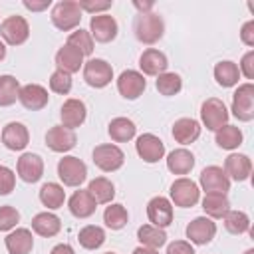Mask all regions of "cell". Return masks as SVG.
<instances>
[{"instance_id":"obj_1","label":"cell","mask_w":254,"mask_h":254,"mask_svg":"<svg viewBox=\"0 0 254 254\" xmlns=\"http://www.w3.org/2000/svg\"><path fill=\"white\" fill-rule=\"evenodd\" d=\"M133 32H135V38L141 44H149L151 46V44H155V42H159L163 38L165 22L157 12H143V14L135 16Z\"/></svg>"},{"instance_id":"obj_2","label":"cell","mask_w":254,"mask_h":254,"mask_svg":"<svg viewBox=\"0 0 254 254\" xmlns=\"http://www.w3.org/2000/svg\"><path fill=\"white\" fill-rule=\"evenodd\" d=\"M81 22V10L77 6V2L73 0H62L52 8V24L62 30V32H69L73 28H77Z\"/></svg>"},{"instance_id":"obj_3","label":"cell","mask_w":254,"mask_h":254,"mask_svg":"<svg viewBox=\"0 0 254 254\" xmlns=\"http://www.w3.org/2000/svg\"><path fill=\"white\" fill-rule=\"evenodd\" d=\"M200 121L208 131H218L220 127L228 125V109L224 101L216 97H208L200 105Z\"/></svg>"},{"instance_id":"obj_4","label":"cell","mask_w":254,"mask_h":254,"mask_svg":"<svg viewBox=\"0 0 254 254\" xmlns=\"http://www.w3.org/2000/svg\"><path fill=\"white\" fill-rule=\"evenodd\" d=\"M58 177L65 187H79L87 179V167L79 157L67 155L58 163Z\"/></svg>"},{"instance_id":"obj_5","label":"cell","mask_w":254,"mask_h":254,"mask_svg":"<svg viewBox=\"0 0 254 254\" xmlns=\"http://www.w3.org/2000/svg\"><path fill=\"white\" fill-rule=\"evenodd\" d=\"M200 198V189L192 179L181 177L171 185V202L181 206V208H190L198 202Z\"/></svg>"},{"instance_id":"obj_6","label":"cell","mask_w":254,"mask_h":254,"mask_svg":"<svg viewBox=\"0 0 254 254\" xmlns=\"http://www.w3.org/2000/svg\"><path fill=\"white\" fill-rule=\"evenodd\" d=\"M83 79H85L87 85H91L95 89H101V87L111 83L113 67H111V64H107L101 58H91L89 62L83 64Z\"/></svg>"},{"instance_id":"obj_7","label":"cell","mask_w":254,"mask_h":254,"mask_svg":"<svg viewBox=\"0 0 254 254\" xmlns=\"http://www.w3.org/2000/svg\"><path fill=\"white\" fill-rule=\"evenodd\" d=\"M232 115L238 121L254 119V85L250 81L236 87L232 95Z\"/></svg>"},{"instance_id":"obj_8","label":"cell","mask_w":254,"mask_h":254,"mask_svg":"<svg viewBox=\"0 0 254 254\" xmlns=\"http://www.w3.org/2000/svg\"><path fill=\"white\" fill-rule=\"evenodd\" d=\"M91 155H93L95 167H99V169L105 171V173H113V171L121 169L123 163H125V153H123L117 145H113V143L97 145Z\"/></svg>"},{"instance_id":"obj_9","label":"cell","mask_w":254,"mask_h":254,"mask_svg":"<svg viewBox=\"0 0 254 254\" xmlns=\"http://www.w3.org/2000/svg\"><path fill=\"white\" fill-rule=\"evenodd\" d=\"M0 36L10 46H22L30 36V26L24 16H8L0 24Z\"/></svg>"},{"instance_id":"obj_10","label":"cell","mask_w":254,"mask_h":254,"mask_svg":"<svg viewBox=\"0 0 254 254\" xmlns=\"http://www.w3.org/2000/svg\"><path fill=\"white\" fill-rule=\"evenodd\" d=\"M200 189L204 192H220V194H226L230 190V179L226 177L224 169L222 167H216V165H210V167H204L200 171Z\"/></svg>"},{"instance_id":"obj_11","label":"cell","mask_w":254,"mask_h":254,"mask_svg":"<svg viewBox=\"0 0 254 254\" xmlns=\"http://www.w3.org/2000/svg\"><path fill=\"white\" fill-rule=\"evenodd\" d=\"M147 87L145 75L137 69H125L121 71V75L117 77V91L125 97V99H137Z\"/></svg>"},{"instance_id":"obj_12","label":"cell","mask_w":254,"mask_h":254,"mask_svg":"<svg viewBox=\"0 0 254 254\" xmlns=\"http://www.w3.org/2000/svg\"><path fill=\"white\" fill-rule=\"evenodd\" d=\"M135 151L145 163H157L165 155V143L153 133H143L137 137Z\"/></svg>"},{"instance_id":"obj_13","label":"cell","mask_w":254,"mask_h":254,"mask_svg":"<svg viewBox=\"0 0 254 254\" xmlns=\"http://www.w3.org/2000/svg\"><path fill=\"white\" fill-rule=\"evenodd\" d=\"M147 216L153 226L167 228L173 222V202L167 196H153L147 202Z\"/></svg>"},{"instance_id":"obj_14","label":"cell","mask_w":254,"mask_h":254,"mask_svg":"<svg viewBox=\"0 0 254 254\" xmlns=\"http://www.w3.org/2000/svg\"><path fill=\"white\" fill-rule=\"evenodd\" d=\"M117 30H119L117 22L109 14H97V16H91V20H89V34L95 42L107 44V42L115 40Z\"/></svg>"},{"instance_id":"obj_15","label":"cell","mask_w":254,"mask_h":254,"mask_svg":"<svg viewBox=\"0 0 254 254\" xmlns=\"http://www.w3.org/2000/svg\"><path fill=\"white\" fill-rule=\"evenodd\" d=\"M75 143H77L75 133L64 125H54L46 133V145L56 153H67L75 147Z\"/></svg>"},{"instance_id":"obj_16","label":"cell","mask_w":254,"mask_h":254,"mask_svg":"<svg viewBox=\"0 0 254 254\" xmlns=\"http://www.w3.org/2000/svg\"><path fill=\"white\" fill-rule=\"evenodd\" d=\"M214 234H216V224L208 216H196L187 226V238L198 246L208 244L214 238Z\"/></svg>"},{"instance_id":"obj_17","label":"cell","mask_w":254,"mask_h":254,"mask_svg":"<svg viewBox=\"0 0 254 254\" xmlns=\"http://www.w3.org/2000/svg\"><path fill=\"white\" fill-rule=\"evenodd\" d=\"M48 99H50L48 89L40 83H26L20 87V93H18V101L30 111L44 109L48 105Z\"/></svg>"},{"instance_id":"obj_18","label":"cell","mask_w":254,"mask_h":254,"mask_svg":"<svg viewBox=\"0 0 254 254\" xmlns=\"http://www.w3.org/2000/svg\"><path fill=\"white\" fill-rule=\"evenodd\" d=\"M16 173L24 183H38L44 175V161L36 153H24L16 163Z\"/></svg>"},{"instance_id":"obj_19","label":"cell","mask_w":254,"mask_h":254,"mask_svg":"<svg viewBox=\"0 0 254 254\" xmlns=\"http://www.w3.org/2000/svg\"><path fill=\"white\" fill-rule=\"evenodd\" d=\"M87 117V107L81 99H75V97H69L64 101L62 109H60V119H62V125L67 127V129H75L79 127Z\"/></svg>"},{"instance_id":"obj_20","label":"cell","mask_w":254,"mask_h":254,"mask_svg":"<svg viewBox=\"0 0 254 254\" xmlns=\"http://www.w3.org/2000/svg\"><path fill=\"white\" fill-rule=\"evenodd\" d=\"M30 141V133H28V127L20 121H10L4 125L2 129V143L6 149L10 151H22L26 149Z\"/></svg>"},{"instance_id":"obj_21","label":"cell","mask_w":254,"mask_h":254,"mask_svg":"<svg viewBox=\"0 0 254 254\" xmlns=\"http://www.w3.org/2000/svg\"><path fill=\"white\" fill-rule=\"evenodd\" d=\"M139 67H141V71H143L145 75H161V73L167 71L169 60H167V56H165L163 52H159V50H155V48H149V50H145V52L141 54V58H139Z\"/></svg>"},{"instance_id":"obj_22","label":"cell","mask_w":254,"mask_h":254,"mask_svg":"<svg viewBox=\"0 0 254 254\" xmlns=\"http://www.w3.org/2000/svg\"><path fill=\"white\" fill-rule=\"evenodd\" d=\"M224 173L228 179L234 181H246L252 173V161L248 155L242 153H230L224 161Z\"/></svg>"},{"instance_id":"obj_23","label":"cell","mask_w":254,"mask_h":254,"mask_svg":"<svg viewBox=\"0 0 254 254\" xmlns=\"http://www.w3.org/2000/svg\"><path fill=\"white\" fill-rule=\"evenodd\" d=\"M173 137L181 145H190L200 137V123L192 117H181L173 123Z\"/></svg>"},{"instance_id":"obj_24","label":"cell","mask_w":254,"mask_h":254,"mask_svg":"<svg viewBox=\"0 0 254 254\" xmlns=\"http://www.w3.org/2000/svg\"><path fill=\"white\" fill-rule=\"evenodd\" d=\"M4 244H6L8 254H30L32 248H34L32 230H28V228H16V230H12L6 236Z\"/></svg>"},{"instance_id":"obj_25","label":"cell","mask_w":254,"mask_h":254,"mask_svg":"<svg viewBox=\"0 0 254 254\" xmlns=\"http://www.w3.org/2000/svg\"><path fill=\"white\" fill-rule=\"evenodd\" d=\"M56 65H58V69L71 75V73L79 71V67H83V54L77 52L75 48H71L69 44H65L56 54Z\"/></svg>"},{"instance_id":"obj_26","label":"cell","mask_w":254,"mask_h":254,"mask_svg":"<svg viewBox=\"0 0 254 254\" xmlns=\"http://www.w3.org/2000/svg\"><path fill=\"white\" fill-rule=\"evenodd\" d=\"M67 208L75 218H89L95 212L97 202L91 198L87 190H75L67 200Z\"/></svg>"},{"instance_id":"obj_27","label":"cell","mask_w":254,"mask_h":254,"mask_svg":"<svg viewBox=\"0 0 254 254\" xmlns=\"http://www.w3.org/2000/svg\"><path fill=\"white\" fill-rule=\"evenodd\" d=\"M192 167H194V155L185 147L173 149L167 155V169L173 175H187L192 171Z\"/></svg>"},{"instance_id":"obj_28","label":"cell","mask_w":254,"mask_h":254,"mask_svg":"<svg viewBox=\"0 0 254 254\" xmlns=\"http://www.w3.org/2000/svg\"><path fill=\"white\" fill-rule=\"evenodd\" d=\"M32 230L44 238H52L56 236L60 230H62V220L58 214L54 212H38L34 218H32Z\"/></svg>"},{"instance_id":"obj_29","label":"cell","mask_w":254,"mask_h":254,"mask_svg":"<svg viewBox=\"0 0 254 254\" xmlns=\"http://www.w3.org/2000/svg\"><path fill=\"white\" fill-rule=\"evenodd\" d=\"M87 192L91 194V198L97 202V204H109L115 196V187L109 179L105 177H95L93 181H89V187H87Z\"/></svg>"},{"instance_id":"obj_30","label":"cell","mask_w":254,"mask_h":254,"mask_svg":"<svg viewBox=\"0 0 254 254\" xmlns=\"http://www.w3.org/2000/svg\"><path fill=\"white\" fill-rule=\"evenodd\" d=\"M202 208L208 218H222L230 210V200L220 192H206L202 198Z\"/></svg>"},{"instance_id":"obj_31","label":"cell","mask_w":254,"mask_h":254,"mask_svg":"<svg viewBox=\"0 0 254 254\" xmlns=\"http://www.w3.org/2000/svg\"><path fill=\"white\" fill-rule=\"evenodd\" d=\"M137 240L141 242V246L159 250L167 242V232H165V228H159L153 224H143L137 230Z\"/></svg>"},{"instance_id":"obj_32","label":"cell","mask_w":254,"mask_h":254,"mask_svg":"<svg viewBox=\"0 0 254 254\" xmlns=\"http://www.w3.org/2000/svg\"><path fill=\"white\" fill-rule=\"evenodd\" d=\"M107 133H109V137H111L113 141L125 143V141H131V139L135 137L137 127H135V123H133L131 119H127V117H115V119H111V123H109V127H107Z\"/></svg>"},{"instance_id":"obj_33","label":"cell","mask_w":254,"mask_h":254,"mask_svg":"<svg viewBox=\"0 0 254 254\" xmlns=\"http://www.w3.org/2000/svg\"><path fill=\"white\" fill-rule=\"evenodd\" d=\"M214 79H216V83L222 85V87H232V85H236L238 79H240V69H238V65H236L234 62L222 60V62H218V64L214 65Z\"/></svg>"},{"instance_id":"obj_34","label":"cell","mask_w":254,"mask_h":254,"mask_svg":"<svg viewBox=\"0 0 254 254\" xmlns=\"http://www.w3.org/2000/svg\"><path fill=\"white\" fill-rule=\"evenodd\" d=\"M214 139H216V145L220 149H226V151H234L242 145V131L236 127V125H224L220 127L218 131H214Z\"/></svg>"},{"instance_id":"obj_35","label":"cell","mask_w":254,"mask_h":254,"mask_svg":"<svg viewBox=\"0 0 254 254\" xmlns=\"http://www.w3.org/2000/svg\"><path fill=\"white\" fill-rule=\"evenodd\" d=\"M40 200H42L44 206L56 210V208H60V206L64 204V200H65V190H64V187L58 185V183H44L42 189H40Z\"/></svg>"},{"instance_id":"obj_36","label":"cell","mask_w":254,"mask_h":254,"mask_svg":"<svg viewBox=\"0 0 254 254\" xmlns=\"http://www.w3.org/2000/svg\"><path fill=\"white\" fill-rule=\"evenodd\" d=\"M77 242L85 248V250H95L99 248L103 242H105V230L101 226H95V224H87L79 230L77 234Z\"/></svg>"},{"instance_id":"obj_37","label":"cell","mask_w":254,"mask_h":254,"mask_svg":"<svg viewBox=\"0 0 254 254\" xmlns=\"http://www.w3.org/2000/svg\"><path fill=\"white\" fill-rule=\"evenodd\" d=\"M20 93V83L14 75H0V107H8L16 103Z\"/></svg>"},{"instance_id":"obj_38","label":"cell","mask_w":254,"mask_h":254,"mask_svg":"<svg viewBox=\"0 0 254 254\" xmlns=\"http://www.w3.org/2000/svg\"><path fill=\"white\" fill-rule=\"evenodd\" d=\"M155 85H157V91H159L161 95L171 97V95H177V93L181 91V87H183V79H181V75L175 73V71H165V73L157 75Z\"/></svg>"},{"instance_id":"obj_39","label":"cell","mask_w":254,"mask_h":254,"mask_svg":"<svg viewBox=\"0 0 254 254\" xmlns=\"http://www.w3.org/2000/svg\"><path fill=\"white\" fill-rule=\"evenodd\" d=\"M127 220H129V212H127V208L123 206V204H111L109 202V206L105 208V212H103V222L111 228V230H121L125 224H127Z\"/></svg>"},{"instance_id":"obj_40","label":"cell","mask_w":254,"mask_h":254,"mask_svg":"<svg viewBox=\"0 0 254 254\" xmlns=\"http://www.w3.org/2000/svg\"><path fill=\"white\" fill-rule=\"evenodd\" d=\"M222 218H224V228L230 234H244L250 230V218L242 210H228Z\"/></svg>"},{"instance_id":"obj_41","label":"cell","mask_w":254,"mask_h":254,"mask_svg":"<svg viewBox=\"0 0 254 254\" xmlns=\"http://www.w3.org/2000/svg\"><path fill=\"white\" fill-rule=\"evenodd\" d=\"M65 44H69L71 48H75V50L81 52L83 56H91V54H93V38H91V34H89L87 30L77 28L75 32H71V34L67 36V42H65Z\"/></svg>"},{"instance_id":"obj_42","label":"cell","mask_w":254,"mask_h":254,"mask_svg":"<svg viewBox=\"0 0 254 254\" xmlns=\"http://www.w3.org/2000/svg\"><path fill=\"white\" fill-rule=\"evenodd\" d=\"M50 89L54 93H60V95H67L71 91V75L62 71V69H56L52 75H50Z\"/></svg>"},{"instance_id":"obj_43","label":"cell","mask_w":254,"mask_h":254,"mask_svg":"<svg viewBox=\"0 0 254 254\" xmlns=\"http://www.w3.org/2000/svg\"><path fill=\"white\" fill-rule=\"evenodd\" d=\"M18 222H20V212L14 206H10V204L0 206V230L2 232L12 230Z\"/></svg>"},{"instance_id":"obj_44","label":"cell","mask_w":254,"mask_h":254,"mask_svg":"<svg viewBox=\"0 0 254 254\" xmlns=\"http://www.w3.org/2000/svg\"><path fill=\"white\" fill-rule=\"evenodd\" d=\"M16 187V175L10 167L0 165V194H10Z\"/></svg>"},{"instance_id":"obj_45","label":"cell","mask_w":254,"mask_h":254,"mask_svg":"<svg viewBox=\"0 0 254 254\" xmlns=\"http://www.w3.org/2000/svg\"><path fill=\"white\" fill-rule=\"evenodd\" d=\"M111 0H103V2H95V0H79L77 2V6H79V10L83 12H89V14H93V16H97V14H105V10H109L111 8Z\"/></svg>"},{"instance_id":"obj_46","label":"cell","mask_w":254,"mask_h":254,"mask_svg":"<svg viewBox=\"0 0 254 254\" xmlns=\"http://www.w3.org/2000/svg\"><path fill=\"white\" fill-rule=\"evenodd\" d=\"M240 73L246 77V79H254V50L246 52L240 60V65H238Z\"/></svg>"},{"instance_id":"obj_47","label":"cell","mask_w":254,"mask_h":254,"mask_svg":"<svg viewBox=\"0 0 254 254\" xmlns=\"http://www.w3.org/2000/svg\"><path fill=\"white\" fill-rule=\"evenodd\" d=\"M165 254H196L194 248L190 246V242L187 240H175L167 246V252Z\"/></svg>"},{"instance_id":"obj_48","label":"cell","mask_w":254,"mask_h":254,"mask_svg":"<svg viewBox=\"0 0 254 254\" xmlns=\"http://www.w3.org/2000/svg\"><path fill=\"white\" fill-rule=\"evenodd\" d=\"M240 40L246 46H254V20H248L242 28H240Z\"/></svg>"},{"instance_id":"obj_49","label":"cell","mask_w":254,"mask_h":254,"mask_svg":"<svg viewBox=\"0 0 254 254\" xmlns=\"http://www.w3.org/2000/svg\"><path fill=\"white\" fill-rule=\"evenodd\" d=\"M50 4H52V0H40V2H36V0H24V8H28L32 12H42V10L50 8Z\"/></svg>"},{"instance_id":"obj_50","label":"cell","mask_w":254,"mask_h":254,"mask_svg":"<svg viewBox=\"0 0 254 254\" xmlns=\"http://www.w3.org/2000/svg\"><path fill=\"white\" fill-rule=\"evenodd\" d=\"M50 254H75V250H73L69 244H58V246L52 248Z\"/></svg>"},{"instance_id":"obj_51","label":"cell","mask_w":254,"mask_h":254,"mask_svg":"<svg viewBox=\"0 0 254 254\" xmlns=\"http://www.w3.org/2000/svg\"><path fill=\"white\" fill-rule=\"evenodd\" d=\"M133 6L139 10V14H143V12H153V6H155V4H153V2H137V0H135Z\"/></svg>"},{"instance_id":"obj_52","label":"cell","mask_w":254,"mask_h":254,"mask_svg":"<svg viewBox=\"0 0 254 254\" xmlns=\"http://www.w3.org/2000/svg\"><path fill=\"white\" fill-rule=\"evenodd\" d=\"M133 254H159V250H153V248H147V246H137L133 250Z\"/></svg>"},{"instance_id":"obj_53","label":"cell","mask_w":254,"mask_h":254,"mask_svg":"<svg viewBox=\"0 0 254 254\" xmlns=\"http://www.w3.org/2000/svg\"><path fill=\"white\" fill-rule=\"evenodd\" d=\"M6 58V46H4V42H0V62Z\"/></svg>"},{"instance_id":"obj_54","label":"cell","mask_w":254,"mask_h":254,"mask_svg":"<svg viewBox=\"0 0 254 254\" xmlns=\"http://www.w3.org/2000/svg\"><path fill=\"white\" fill-rule=\"evenodd\" d=\"M244 254H254V248H248V250H246Z\"/></svg>"},{"instance_id":"obj_55","label":"cell","mask_w":254,"mask_h":254,"mask_svg":"<svg viewBox=\"0 0 254 254\" xmlns=\"http://www.w3.org/2000/svg\"><path fill=\"white\" fill-rule=\"evenodd\" d=\"M105 254H115V252H105Z\"/></svg>"}]
</instances>
